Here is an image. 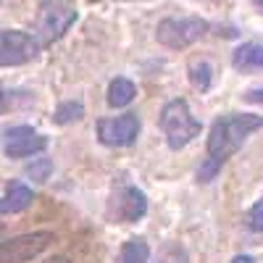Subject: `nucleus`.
<instances>
[{"mask_svg":"<svg viewBox=\"0 0 263 263\" xmlns=\"http://www.w3.org/2000/svg\"><path fill=\"white\" fill-rule=\"evenodd\" d=\"M263 126V116L258 114H227L216 119L208 137V161L218 168L245 145V140Z\"/></svg>","mask_w":263,"mask_h":263,"instance_id":"1","label":"nucleus"},{"mask_svg":"<svg viewBox=\"0 0 263 263\" xmlns=\"http://www.w3.org/2000/svg\"><path fill=\"white\" fill-rule=\"evenodd\" d=\"M158 124H161V132H163V137H166L171 150L187 147L203 129V121L197 116H192L187 100H182V98L179 100H168L163 105Z\"/></svg>","mask_w":263,"mask_h":263,"instance_id":"2","label":"nucleus"},{"mask_svg":"<svg viewBox=\"0 0 263 263\" xmlns=\"http://www.w3.org/2000/svg\"><path fill=\"white\" fill-rule=\"evenodd\" d=\"M208 32V24L197 16H179V18H163L158 29H156V37L161 45L171 48V50H182V48H190L192 42H197L203 34Z\"/></svg>","mask_w":263,"mask_h":263,"instance_id":"3","label":"nucleus"},{"mask_svg":"<svg viewBox=\"0 0 263 263\" xmlns=\"http://www.w3.org/2000/svg\"><path fill=\"white\" fill-rule=\"evenodd\" d=\"M50 242H53V232H29V234L6 239L0 245V263H27L40 253H45Z\"/></svg>","mask_w":263,"mask_h":263,"instance_id":"4","label":"nucleus"},{"mask_svg":"<svg viewBox=\"0 0 263 263\" xmlns=\"http://www.w3.org/2000/svg\"><path fill=\"white\" fill-rule=\"evenodd\" d=\"M142 121L137 114H124L116 119H100L98 121V137L108 147H129L140 137Z\"/></svg>","mask_w":263,"mask_h":263,"instance_id":"5","label":"nucleus"},{"mask_svg":"<svg viewBox=\"0 0 263 263\" xmlns=\"http://www.w3.org/2000/svg\"><path fill=\"white\" fill-rule=\"evenodd\" d=\"M40 53V40L18 32V29H3L0 32V63L3 66H21L32 61Z\"/></svg>","mask_w":263,"mask_h":263,"instance_id":"6","label":"nucleus"},{"mask_svg":"<svg viewBox=\"0 0 263 263\" xmlns=\"http://www.w3.org/2000/svg\"><path fill=\"white\" fill-rule=\"evenodd\" d=\"M77 21V11L71 6H61V3H48L42 6V13H40V24H37V40L40 45H50V42L61 40L69 27Z\"/></svg>","mask_w":263,"mask_h":263,"instance_id":"7","label":"nucleus"},{"mask_svg":"<svg viewBox=\"0 0 263 263\" xmlns=\"http://www.w3.org/2000/svg\"><path fill=\"white\" fill-rule=\"evenodd\" d=\"M48 147V140L37 135L32 126H11L6 129V156L8 158H29Z\"/></svg>","mask_w":263,"mask_h":263,"instance_id":"8","label":"nucleus"},{"mask_svg":"<svg viewBox=\"0 0 263 263\" xmlns=\"http://www.w3.org/2000/svg\"><path fill=\"white\" fill-rule=\"evenodd\" d=\"M147 213V197L142 190L137 187H121L114 200H111V216L121 224H132L140 221V218Z\"/></svg>","mask_w":263,"mask_h":263,"instance_id":"9","label":"nucleus"},{"mask_svg":"<svg viewBox=\"0 0 263 263\" xmlns=\"http://www.w3.org/2000/svg\"><path fill=\"white\" fill-rule=\"evenodd\" d=\"M34 200V192L24 184V182H11L8 190H6V197H3V203H0V211H3L6 216L8 213H21V211H27Z\"/></svg>","mask_w":263,"mask_h":263,"instance_id":"10","label":"nucleus"},{"mask_svg":"<svg viewBox=\"0 0 263 263\" xmlns=\"http://www.w3.org/2000/svg\"><path fill=\"white\" fill-rule=\"evenodd\" d=\"M232 66L237 71H260L263 69V45L245 42L232 53Z\"/></svg>","mask_w":263,"mask_h":263,"instance_id":"11","label":"nucleus"},{"mask_svg":"<svg viewBox=\"0 0 263 263\" xmlns=\"http://www.w3.org/2000/svg\"><path fill=\"white\" fill-rule=\"evenodd\" d=\"M135 95H137V87H135V82H129L126 77H116L111 84H108V105L111 108H124V105H129L132 100H135Z\"/></svg>","mask_w":263,"mask_h":263,"instance_id":"12","label":"nucleus"},{"mask_svg":"<svg viewBox=\"0 0 263 263\" xmlns=\"http://www.w3.org/2000/svg\"><path fill=\"white\" fill-rule=\"evenodd\" d=\"M150 260V248L145 239H129L121 248L119 263H147Z\"/></svg>","mask_w":263,"mask_h":263,"instance_id":"13","label":"nucleus"},{"mask_svg":"<svg viewBox=\"0 0 263 263\" xmlns=\"http://www.w3.org/2000/svg\"><path fill=\"white\" fill-rule=\"evenodd\" d=\"M211 79H213V66L208 61H192L190 63V82L195 90L205 92L211 87Z\"/></svg>","mask_w":263,"mask_h":263,"instance_id":"14","label":"nucleus"},{"mask_svg":"<svg viewBox=\"0 0 263 263\" xmlns=\"http://www.w3.org/2000/svg\"><path fill=\"white\" fill-rule=\"evenodd\" d=\"M82 116H84V105L79 100H66L55 108L53 121L55 124H71V121H79Z\"/></svg>","mask_w":263,"mask_h":263,"instance_id":"15","label":"nucleus"},{"mask_svg":"<svg viewBox=\"0 0 263 263\" xmlns=\"http://www.w3.org/2000/svg\"><path fill=\"white\" fill-rule=\"evenodd\" d=\"M50 171H53V163H50L48 158H37V161H32V163L27 166V174H29L34 182H45V179L50 177Z\"/></svg>","mask_w":263,"mask_h":263,"instance_id":"16","label":"nucleus"},{"mask_svg":"<svg viewBox=\"0 0 263 263\" xmlns=\"http://www.w3.org/2000/svg\"><path fill=\"white\" fill-rule=\"evenodd\" d=\"M158 263H187V253H184V248H179V245H168V248L161 253Z\"/></svg>","mask_w":263,"mask_h":263,"instance_id":"17","label":"nucleus"},{"mask_svg":"<svg viewBox=\"0 0 263 263\" xmlns=\"http://www.w3.org/2000/svg\"><path fill=\"white\" fill-rule=\"evenodd\" d=\"M250 229L263 234V200H258L253 208H250Z\"/></svg>","mask_w":263,"mask_h":263,"instance_id":"18","label":"nucleus"},{"mask_svg":"<svg viewBox=\"0 0 263 263\" xmlns=\"http://www.w3.org/2000/svg\"><path fill=\"white\" fill-rule=\"evenodd\" d=\"M245 100H250V103H260V105H263V87L248 90V92H245Z\"/></svg>","mask_w":263,"mask_h":263,"instance_id":"19","label":"nucleus"},{"mask_svg":"<svg viewBox=\"0 0 263 263\" xmlns=\"http://www.w3.org/2000/svg\"><path fill=\"white\" fill-rule=\"evenodd\" d=\"M232 263H255V258L253 255H237Z\"/></svg>","mask_w":263,"mask_h":263,"instance_id":"20","label":"nucleus"},{"mask_svg":"<svg viewBox=\"0 0 263 263\" xmlns=\"http://www.w3.org/2000/svg\"><path fill=\"white\" fill-rule=\"evenodd\" d=\"M45 263H69L66 258H50V260H45Z\"/></svg>","mask_w":263,"mask_h":263,"instance_id":"21","label":"nucleus"},{"mask_svg":"<svg viewBox=\"0 0 263 263\" xmlns=\"http://www.w3.org/2000/svg\"><path fill=\"white\" fill-rule=\"evenodd\" d=\"M258 8H260V11H263V0H260V3H258Z\"/></svg>","mask_w":263,"mask_h":263,"instance_id":"22","label":"nucleus"}]
</instances>
